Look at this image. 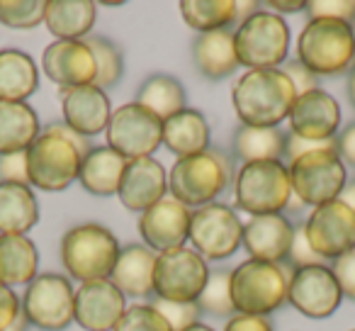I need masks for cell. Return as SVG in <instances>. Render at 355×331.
Returning a JSON list of instances; mask_svg holds the SVG:
<instances>
[{"mask_svg": "<svg viewBox=\"0 0 355 331\" xmlns=\"http://www.w3.org/2000/svg\"><path fill=\"white\" fill-rule=\"evenodd\" d=\"M297 90L282 69L246 71L236 80L232 103L246 127H277L290 117Z\"/></svg>", "mask_w": 355, "mask_h": 331, "instance_id": "1", "label": "cell"}, {"mask_svg": "<svg viewBox=\"0 0 355 331\" xmlns=\"http://www.w3.org/2000/svg\"><path fill=\"white\" fill-rule=\"evenodd\" d=\"M119 241L98 222L76 224L61 237V263L73 280H110L119 258Z\"/></svg>", "mask_w": 355, "mask_h": 331, "instance_id": "2", "label": "cell"}, {"mask_svg": "<svg viewBox=\"0 0 355 331\" xmlns=\"http://www.w3.org/2000/svg\"><path fill=\"white\" fill-rule=\"evenodd\" d=\"M297 61L311 74L340 76L355 69V30L338 20H309L297 40Z\"/></svg>", "mask_w": 355, "mask_h": 331, "instance_id": "3", "label": "cell"}, {"mask_svg": "<svg viewBox=\"0 0 355 331\" xmlns=\"http://www.w3.org/2000/svg\"><path fill=\"white\" fill-rule=\"evenodd\" d=\"M232 180V161L222 151H207L198 156L175 158L168 173L171 198L183 203L185 207H205L217 203V198L229 188Z\"/></svg>", "mask_w": 355, "mask_h": 331, "instance_id": "4", "label": "cell"}, {"mask_svg": "<svg viewBox=\"0 0 355 331\" xmlns=\"http://www.w3.org/2000/svg\"><path fill=\"white\" fill-rule=\"evenodd\" d=\"M295 268L287 263L243 261L232 271V300L239 314L268 316L287 302V285Z\"/></svg>", "mask_w": 355, "mask_h": 331, "instance_id": "5", "label": "cell"}, {"mask_svg": "<svg viewBox=\"0 0 355 331\" xmlns=\"http://www.w3.org/2000/svg\"><path fill=\"white\" fill-rule=\"evenodd\" d=\"M234 198L251 217L280 214L292 200L290 171L282 161L243 163L234 180Z\"/></svg>", "mask_w": 355, "mask_h": 331, "instance_id": "6", "label": "cell"}, {"mask_svg": "<svg viewBox=\"0 0 355 331\" xmlns=\"http://www.w3.org/2000/svg\"><path fill=\"white\" fill-rule=\"evenodd\" d=\"M239 66L248 71H268L285 64L290 51V27L270 10H258L234 32Z\"/></svg>", "mask_w": 355, "mask_h": 331, "instance_id": "7", "label": "cell"}, {"mask_svg": "<svg viewBox=\"0 0 355 331\" xmlns=\"http://www.w3.org/2000/svg\"><path fill=\"white\" fill-rule=\"evenodd\" d=\"M287 171H290L292 195L302 205H311V207L338 200L340 190L348 183V173L336 148L304 153L290 161Z\"/></svg>", "mask_w": 355, "mask_h": 331, "instance_id": "8", "label": "cell"}, {"mask_svg": "<svg viewBox=\"0 0 355 331\" xmlns=\"http://www.w3.org/2000/svg\"><path fill=\"white\" fill-rule=\"evenodd\" d=\"M80 161V153L64 137L42 129V134L27 148L30 188H40L44 193L66 190L73 180H78Z\"/></svg>", "mask_w": 355, "mask_h": 331, "instance_id": "9", "label": "cell"}, {"mask_svg": "<svg viewBox=\"0 0 355 331\" xmlns=\"http://www.w3.org/2000/svg\"><path fill=\"white\" fill-rule=\"evenodd\" d=\"M209 278V266L195 248L180 246L156 256L153 295L168 302H198Z\"/></svg>", "mask_w": 355, "mask_h": 331, "instance_id": "10", "label": "cell"}, {"mask_svg": "<svg viewBox=\"0 0 355 331\" xmlns=\"http://www.w3.org/2000/svg\"><path fill=\"white\" fill-rule=\"evenodd\" d=\"M193 248L205 261H224L234 256L243 241V224L232 207L212 203L198 207L190 214V234Z\"/></svg>", "mask_w": 355, "mask_h": 331, "instance_id": "11", "label": "cell"}, {"mask_svg": "<svg viewBox=\"0 0 355 331\" xmlns=\"http://www.w3.org/2000/svg\"><path fill=\"white\" fill-rule=\"evenodd\" d=\"M105 137L107 146L127 161L146 158L163 144V122L139 103H127L112 110Z\"/></svg>", "mask_w": 355, "mask_h": 331, "instance_id": "12", "label": "cell"}, {"mask_svg": "<svg viewBox=\"0 0 355 331\" xmlns=\"http://www.w3.org/2000/svg\"><path fill=\"white\" fill-rule=\"evenodd\" d=\"M76 290L69 278L59 273H42L27 285L22 312L30 324L44 331H61L73 321Z\"/></svg>", "mask_w": 355, "mask_h": 331, "instance_id": "13", "label": "cell"}, {"mask_svg": "<svg viewBox=\"0 0 355 331\" xmlns=\"http://www.w3.org/2000/svg\"><path fill=\"white\" fill-rule=\"evenodd\" d=\"M302 227L309 246L324 261H336L355 248V212L340 200L314 207Z\"/></svg>", "mask_w": 355, "mask_h": 331, "instance_id": "14", "label": "cell"}, {"mask_svg": "<svg viewBox=\"0 0 355 331\" xmlns=\"http://www.w3.org/2000/svg\"><path fill=\"white\" fill-rule=\"evenodd\" d=\"M287 300L309 319H326L338 309L343 292L329 266L297 268L287 285Z\"/></svg>", "mask_w": 355, "mask_h": 331, "instance_id": "15", "label": "cell"}, {"mask_svg": "<svg viewBox=\"0 0 355 331\" xmlns=\"http://www.w3.org/2000/svg\"><path fill=\"white\" fill-rule=\"evenodd\" d=\"M124 312H127V302L112 280L80 282V287L76 290L73 321L80 329L112 331Z\"/></svg>", "mask_w": 355, "mask_h": 331, "instance_id": "16", "label": "cell"}, {"mask_svg": "<svg viewBox=\"0 0 355 331\" xmlns=\"http://www.w3.org/2000/svg\"><path fill=\"white\" fill-rule=\"evenodd\" d=\"M190 210L175 198H163L139 217V234L144 239V246L153 253L173 251L185 246L190 234Z\"/></svg>", "mask_w": 355, "mask_h": 331, "instance_id": "17", "label": "cell"}, {"mask_svg": "<svg viewBox=\"0 0 355 331\" xmlns=\"http://www.w3.org/2000/svg\"><path fill=\"white\" fill-rule=\"evenodd\" d=\"M290 134L309 142H329L336 139L340 124V108L331 93L314 88L295 98L290 110Z\"/></svg>", "mask_w": 355, "mask_h": 331, "instance_id": "18", "label": "cell"}, {"mask_svg": "<svg viewBox=\"0 0 355 331\" xmlns=\"http://www.w3.org/2000/svg\"><path fill=\"white\" fill-rule=\"evenodd\" d=\"M168 193V173L153 156L134 158L127 163L119 183V203L132 212H146Z\"/></svg>", "mask_w": 355, "mask_h": 331, "instance_id": "19", "label": "cell"}, {"mask_svg": "<svg viewBox=\"0 0 355 331\" xmlns=\"http://www.w3.org/2000/svg\"><path fill=\"white\" fill-rule=\"evenodd\" d=\"M61 112H64V124L88 139L105 132L112 117L107 93L93 83L61 88Z\"/></svg>", "mask_w": 355, "mask_h": 331, "instance_id": "20", "label": "cell"}, {"mask_svg": "<svg viewBox=\"0 0 355 331\" xmlns=\"http://www.w3.org/2000/svg\"><path fill=\"white\" fill-rule=\"evenodd\" d=\"M42 69L61 88L90 85L95 80V56L83 42H54L44 49Z\"/></svg>", "mask_w": 355, "mask_h": 331, "instance_id": "21", "label": "cell"}, {"mask_svg": "<svg viewBox=\"0 0 355 331\" xmlns=\"http://www.w3.org/2000/svg\"><path fill=\"white\" fill-rule=\"evenodd\" d=\"M295 227L282 214H261L243 224V246L253 261L285 263L290 256Z\"/></svg>", "mask_w": 355, "mask_h": 331, "instance_id": "22", "label": "cell"}, {"mask_svg": "<svg viewBox=\"0 0 355 331\" xmlns=\"http://www.w3.org/2000/svg\"><path fill=\"white\" fill-rule=\"evenodd\" d=\"M98 6L93 0H46L44 25L56 42H83L93 30Z\"/></svg>", "mask_w": 355, "mask_h": 331, "instance_id": "23", "label": "cell"}, {"mask_svg": "<svg viewBox=\"0 0 355 331\" xmlns=\"http://www.w3.org/2000/svg\"><path fill=\"white\" fill-rule=\"evenodd\" d=\"M153 268H156V253L144 244H129L119 251L110 280L119 287L122 295L148 297L153 295Z\"/></svg>", "mask_w": 355, "mask_h": 331, "instance_id": "24", "label": "cell"}, {"mask_svg": "<svg viewBox=\"0 0 355 331\" xmlns=\"http://www.w3.org/2000/svg\"><path fill=\"white\" fill-rule=\"evenodd\" d=\"M163 146L178 158L198 156L209 148V124L200 110H180L163 122Z\"/></svg>", "mask_w": 355, "mask_h": 331, "instance_id": "25", "label": "cell"}, {"mask_svg": "<svg viewBox=\"0 0 355 331\" xmlns=\"http://www.w3.org/2000/svg\"><path fill=\"white\" fill-rule=\"evenodd\" d=\"M127 163H129L127 158L119 156L114 148L95 146L93 151L80 161L78 180L90 195L110 198V195H117Z\"/></svg>", "mask_w": 355, "mask_h": 331, "instance_id": "26", "label": "cell"}, {"mask_svg": "<svg viewBox=\"0 0 355 331\" xmlns=\"http://www.w3.org/2000/svg\"><path fill=\"white\" fill-rule=\"evenodd\" d=\"M193 56L198 71L209 80H219L232 76L239 69L236 46H234L232 30H217L198 35L193 42Z\"/></svg>", "mask_w": 355, "mask_h": 331, "instance_id": "27", "label": "cell"}, {"mask_svg": "<svg viewBox=\"0 0 355 331\" xmlns=\"http://www.w3.org/2000/svg\"><path fill=\"white\" fill-rule=\"evenodd\" d=\"M40 253L25 234H0V282L8 287L30 285L37 278Z\"/></svg>", "mask_w": 355, "mask_h": 331, "instance_id": "28", "label": "cell"}, {"mask_svg": "<svg viewBox=\"0 0 355 331\" xmlns=\"http://www.w3.org/2000/svg\"><path fill=\"white\" fill-rule=\"evenodd\" d=\"M40 85V71L27 51L0 49V100L27 103Z\"/></svg>", "mask_w": 355, "mask_h": 331, "instance_id": "29", "label": "cell"}, {"mask_svg": "<svg viewBox=\"0 0 355 331\" xmlns=\"http://www.w3.org/2000/svg\"><path fill=\"white\" fill-rule=\"evenodd\" d=\"M40 134V117L30 105L0 100V156L27 151Z\"/></svg>", "mask_w": 355, "mask_h": 331, "instance_id": "30", "label": "cell"}, {"mask_svg": "<svg viewBox=\"0 0 355 331\" xmlns=\"http://www.w3.org/2000/svg\"><path fill=\"white\" fill-rule=\"evenodd\" d=\"M40 219V203L30 185L0 183V234H25Z\"/></svg>", "mask_w": 355, "mask_h": 331, "instance_id": "31", "label": "cell"}, {"mask_svg": "<svg viewBox=\"0 0 355 331\" xmlns=\"http://www.w3.org/2000/svg\"><path fill=\"white\" fill-rule=\"evenodd\" d=\"M287 134L280 127H241L234 134V156L241 163L282 161Z\"/></svg>", "mask_w": 355, "mask_h": 331, "instance_id": "32", "label": "cell"}, {"mask_svg": "<svg viewBox=\"0 0 355 331\" xmlns=\"http://www.w3.org/2000/svg\"><path fill=\"white\" fill-rule=\"evenodd\" d=\"M141 108H146L151 114H156L161 122L171 119L180 110H185V88L178 78L168 74H153L139 85L137 100Z\"/></svg>", "mask_w": 355, "mask_h": 331, "instance_id": "33", "label": "cell"}, {"mask_svg": "<svg viewBox=\"0 0 355 331\" xmlns=\"http://www.w3.org/2000/svg\"><path fill=\"white\" fill-rule=\"evenodd\" d=\"M180 15L185 25L200 35L229 30V25L236 22V3L234 0H183Z\"/></svg>", "mask_w": 355, "mask_h": 331, "instance_id": "34", "label": "cell"}, {"mask_svg": "<svg viewBox=\"0 0 355 331\" xmlns=\"http://www.w3.org/2000/svg\"><path fill=\"white\" fill-rule=\"evenodd\" d=\"M85 44L90 46L95 56V80L93 85H98L100 90H107L112 85H117L122 80L124 74V56L114 42H110L107 37H88Z\"/></svg>", "mask_w": 355, "mask_h": 331, "instance_id": "35", "label": "cell"}, {"mask_svg": "<svg viewBox=\"0 0 355 331\" xmlns=\"http://www.w3.org/2000/svg\"><path fill=\"white\" fill-rule=\"evenodd\" d=\"M200 312L212 316H234L236 307L232 300V271L229 268H217L209 271L207 285H205L202 295L198 297Z\"/></svg>", "mask_w": 355, "mask_h": 331, "instance_id": "36", "label": "cell"}, {"mask_svg": "<svg viewBox=\"0 0 355 331\" xmlns=\"http://www.w3.org/2000/svg\"><path fill=\"white\" fill-rule=\"evenodd\" d=\"M44 0H0V22L10 30H35L44 22Z\"/></svg>", "mask_w": 355, "mask_h": 331, "instance_id": "37", "label": "cell"}, {"mask_svg": "<svg viewBox=\"0 0 355 331\" xmlns=\"http://www.w3.org/2000/svg\"><path fill=\"white\" fill-rule=\"evenodd\" d=\"M112 331H171V326L153 305H132Z\"/></svg>", "mask_w": 355, "mask_h": 331, "instance_id": "38", "label": "cell"}, {"mask_svg": "<svg viewBox=\"0 0 355 331\" xmlns=\"http://www.w3.org/2000/svg\"><path fill=\"white\" fill-rule=\"evenodd\" d=\"M153 307L158 309V314L168 321L171 331H185L190 326H195L200 321V307L198 302H168V300H156Z\"/></svg>", "mask_w": 355, "mask_h": 331, "instance_id": "39", "label": "cell"}, {"mask_svg": "<svg viewBox=\"0 0 355 331\" xmlns=\"http://www.w3.org/2000/svg\"><path fill=\"white\" fill-rule=\"evenodd\" d=\"M306 12L311 20H338L355 22V0H311L306 3Z\"/></svg>", "mask_w": 355, "mask_h": 331, "instance_id": "40", "label": "cell"}, {"mask_svg": "<svg viewBox=\"0 0 355 331\" xmlns=\"http://www.w3.org/2000/svg\"><path fill=\"white\" fill-rule=\"evenodd\" d=\"M287 266L290 268H309V266H326L324 258H319L314 253V248L309 246L306 241V234L304 227H295V239H292V246H290V256H287Z\"/></svg>", "mask_w": 355, "mask_h": 331, "instance_id": "41", "label": "cell"}, {"mask_svg": "<svg viewBox=\"0 0 355 331\" xmlns=\"http://www.w3.org/2000/svg\"><path fill=\"white\" fill-rule=\"evenodd\" d=\"M0 183L30 185V176H27V151L0 156Z\"/></svg>", "mask_w": 355, "mask_h": 331, "instance_id": "42", "label": "cell"}, {"mask_svg": "<svg viewBox=\"0 0 355 331\" xmlns=\"http://www.w3.org/2000/svg\"><path fill=\"white\" fill-rule=\"evenodd\" d=\"M331 273H334L340 292H343L345 297H350V300H355V248H350L348 253L336 258Z\"/></svg>", "mask_w": 355, "mask_h": 331, "instance_id": "43", "label": "cell"}, {"mask_svg": "<svg viewBox=\"0 0 355 331\" xmlns=\"http://www.w3.org/2000/svg\"><path fill=\"white\" fill-rule=\"evenodd\" d=\"M282 71H285V76L292 80V85H295V90H297V95H302V93H309V90H314V88H319V78H316L314 74H311L309 69H306L304 64H300V61H287L285 66H282Z\"/></svg>", "mask_w": 355, "mask_h": 331, "instance_id": "44", "label": "cell"}, {"mask_svg": "<svg viewBox=\"0 0 355 331\" xmlns=\"http://www.w3.org/2000/svg\"><path fill=\"white\" fill-rule=\"evenodd\" d=\"M324 148H336V139H329V142H309V139H300L295 134H287L285 158L287 161H295V158L304 156V153L324 151Z\"/></svg>", "mask_w": 355, "mask_h": 331, "instance_id": "45", "label": "cell"}, {"mask_svg": "<svg viewBox=\"0 0 355 331\" xmlns=\"http://www.w3.org/2000/svg\"><path fill=\"white\" fill-rule=\"evenodd\" d=\"M44 132H51V134H59V137H64L66 142H69L71 146H73L76 151L80 153V158H85L95 148L93 144H90L88 137H83V134L76 132V129H71L69 124H64V122H51V124H46Z\"/></svg>", "mask_w": 355, "mask_h": 331, "instance_id": "46", "label": "cell"}, {"mask_svg": "<svg viewBox=\"0 0 355 331\" xmlns=\"http://www.w3.org/2000/svg\"><path fill=\"white\" fill-rule=\"evenodd\" d=\"M20 309L22 305H20V297L15 295V290L0 282V331H6L15 321Z\"/></svg>", "mask_w": 355, "mask_h": 331, "instance_id": "47", "label": "cell"}, {"mask_svg": "<svg viewBox=\"0 0 355 331\" xmlns=\"http://www.w3.org/2000/svg\"><path fill=\"white\" fill-rule=\"evenodd\" d=\"M224 331H272V324L268 321V316L234 314V316H229Z\"/></svg>", "mask_w": 355, "mask_h": 331, "instance_id": "48", "label": "cell"}, {"mask_svg": "<svg viewBox=\"0 0 355 331\" xmlns=\"http://www.w3.org/2000/svg\"><path fill=\"white\" fill-rule=\"evenodd\" d=\"M336 153L343 161V166L355 169V122H350L343 132L336 134Z\"/></svg>", "mask_w": 355, "mask_h": 331, "instance_id": "49", "label": "cell"}, {"mask_svg": "<svg viewBox=\"0 0 355 331\" xmlns=\"http://www.w3.org/2000/svg\"><path fill=\"white\" fill-rule=\"evenodd\" d=\"M268 10H272L275 15H280V12H302L306 10V3L304 0H272V3H268Z\"/></svg>", "mask_w": 355, "mask_h": 331, "instance_id": "50", "label": "cell"}, {"mask_svg": "<svg viewBox=\"0 0 355 331\" xmlns=\"http://www.w3.org/2000/svg\"><path fill=\"white\" fill-rule=\"evenodd\" d=\"M258 10H261V3H251V0H248V3H236V20H239V25H241V22H246L248 17H253Z\"/></svg>", "mask_w": 355, "mask_h": 331, "instance_id": "51", "label": "cell"}, {"mask_svg": "<svg viewBox=\"0 0 355 331\" xmlns=\"http://www.w3.org/2000/svg\"><path fill=\"white\" fill-rule=\"evenodd\" d=\"M338 200L345 205V207H350V210H353V212H355V178H353V180H348V183H345V188L340 190Z\"/></svg>", "mask_w": 355, "mask_h": 331, "instance_id": "52", "label": "cell"}, {"mask_svg": "<svg viewBox=\"0 0 355 331\" xmlns=\"http://www.w3.org/2000/svg\"><path fill=\"white\" fill-rule=\"evenodd\" d=\"M27 329H30V319H27V314L20 309V314L15 316V321H12L6 331H27Z\"/></svg>", "mask_w": 355, "mask_h": 331, "instance_id": "53", "label": "cell"}, {"mask_svg": "<svg viewBox=\"0 0 355 331\" xmlns=\"http://www.w3.org/2000/svg\"><path fill=\"white\" fill-rule=\"evenodd\" d=\"M348 100H350V105L355 108V69L350 71V76H348Z\"/></svg>", "mask_w": 355, "mask_h": 331, "instance_id": "54", "label": "cell"}, {"mask_svg": "<svg viewBox=\"0 0 355 331\" xmlns=\"http://www.w3.org/2000/svg\"><path fill=\"white\" fill-rule=\"evenodd\" d=\"M185 331H214V329H212V326H207V324H200V321H198V324H195V326H190V329H185Z\"/></svg>", "mask_w": 355, "mask_h": 331, "instance_id": "55", "label": "cell"}, {"mask_svg": "<svg viewBox=\"0 0 355 331\" xmlns=\"http://www.w3.org/2000/svg\"><path fill=\"white\" fill-rule=\"evenodd\" d=\"M353 331H355V329H353Z\"/></svg>", "mask_w": 355, "mask_h": 331, "instance_id": "56", "label": "cell"}]
</instances>
